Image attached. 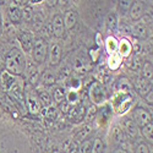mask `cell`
<instances>
[{"instance_id": "obj_1", "label": "cell", "mask_w": 153, "mask_h": 153, "mask_svg": "<svg viewBox=\"0 0 153 153\" xmlns=\"http://www.w3.org/2000/svg\"><path fill=\"white\" fill-rule=\"evenodd\" d=\"M5 68L10 75H21L26 69V59L17 48L11 49L5 58Z\"/></svg>"}, {"instance_id": "obj_2", "label": "cell", "mask_w": 153, "mask_h": 153, "mask_svg": "<svg viewBox=\"0 0 153 153\" xmlns=\"http://www.w3.org/2000/svg\"><path fill=\"white\" fill-rule=\"evenodd\" d=\"M32 53H33L34 61H37L38 64H42L45 61V58L48 55V44L43 38H37V39H34Z\"/></svg>"}, {"instance_id": "obj_3", "label": "cell", "mask_w": 153, "mask_h": 153, "mask_svg": "<svg viewBox=\"0 0 153 153\" xmlns=\"http://www.w3.org/2000/svg\"><path fill=\"white\" fill-rule=\"evenodd\" d=\"M132 121L138 126V127H143L146 126L147 124L152 123V117L151 114L143 109V108H135L134 111H132Z\"/></svg>"}, {"instance_id": "obj_4", "label": "cell", "mask_w": 153, "mask_h": 153, "mask_svg": "<svg viewBox=\"0 0 153 153\" xmlns=\"http://www.w3.org/2000/svg\"><path fill=\"white\" fill-rule=\"evenodd\" d=\"M90 94H91V99H92L93 103H96V104L104 103V100H105V91H104V88L102 87V85L99 82H94L91 86Z\"/></svg>"}, {"instance_id": "obj_5", "label": "cell", "mask_w": 153, "mask_h": 153, "mask_svg": "<svg viewBox=\"0 0 153 153\" xmlns=\"http://www.w3.org/2000/svg\"><path fill=\"white\" fill-rule=\"evenodd\" d=\"M49 54V65L50 66H56L61 60V47L58 43H54L50 49H48Z\"/></svg>"}, {"instance_id": "obj_6", "label": "cell", "mask_w": 153, "mask_h": 153, "mask_svg": "<svg viewBox=\"0 0 153 153\" xmlns=\"http://www.w3.org/2000/svg\"><path fill=\"white\" fill-rule=\"evenodd\" d=\"M26 103H27V107H28V110L31 114H38L41 111V103H39V99L38 97L32 93V92H27L26 94Z\"/></svg>"}, {"instance_id": "obj_7", "label": "cell", "mask_w": 153, "mask_h": 153, "mask_svg": "<svg viewBox=\"0 0 153 153\" xmlns=\"http://www.w3.org/2000/svg\"><path fill=\"white\" fill-rule=\"evenodd\" d=\"M19 42L22 47V49L25 50L26 53H31L32 52V48H33V36L28 32H22L19 34Z\"/></svg>"}, {"instance_id": "obj_8", "label": "cell", "mask_w": 153, "mask_h": 153, "mask_svg": "<svg viewBox=\"0 0 153 153\" xmlns=\"http://www.w3.org/2000/svg\"><path fill=\"white\" fill-rule=\"evenodd\" d=\"M130 17L136 21V20H140L146 12V5L143 1H132V6L130 9Z\"/></svg>"}, {"instance_id": "obj_9", "label": "cell", "mask_w": 153, "mask_h": 153, "mask_svg": "<svg viewBox=\"0 0 153 153\" xmlns=\"http://www.w3.org/2000/svg\"><path fill=\"white\" fill-rule=\"evenodd\" d=\"M124 135H126L129 138H131V140H136L137 137H138V135H140V130H138V126L132 121V120H130V119H127L126 121H125V124H124Z\"/></svg>"}, {"instance_id": "obj_10", "label": "cell", "mask_w": 153, "mask_h": 153, "mask_svg": "<svg viewBox=\"0 0 153 153\" xmlns=\"http://www.w3.org/2000/svg\"><path fill=\"white\" fill-rule=\"evenodd\" d=\"M52 27H53V33L55 37L61 38L64 36V32H65V27H64V20L61 15H55L53 17L52 21Z\"/></svg>"}, {"instance_id": "obj_11", "label": "cell", "mask_w": 153, "mask_h": 153, "mask_svg": "<svg viewBox=\"0 0 153 153\" xmlns=\"http://www.w3.org/2000/svg\"><path fill=\"white\" fill-rule=\"evenodd\" d=\"M135 90L140 96L145 97L149 91H152V82H149L142 77V79L137 80V82L135 83Z\"/></svg>"}, {"instance_id": "obj_12", "label": "cell", "mask_w": 153, "mask_h": 153, "mask_svg": "<svg viewBox=\"0 0 153 153\" xmlns=\"http://www.w3.org/2000/svg\"><path fill=\"white\" fill-rule=\"evenodd\" d=\"M64 27L65 30H71L76 22H77V12L75 10H68L65 12V15H64Z\"/></svg>"}, {"instance_id": "obj_13", "label": "cell", "mask_w": 153, "mask_h": 153, "mask_svg": "<svg viewBox=\"0 0 153 153\" xmlns=\"http://www.w3.org/2000/svg\"><path fill=\"white\" fill-rule=\"evenodd\" d=\"M115 88L119 92H121V93H127V94H129V92L132 91V83L127 80L126 77H121V79H119L117 81Z\"/></svg>"}, {"instance_id": "obj_14", "label": "cell", "mask_w": 153, "mask_h": 153, "mask_svg": "<svg viewBox=\"0 0 153 153\" xmlns=\"http://www.w3.org/2000/svg\"><path fill=\"white\" fill-rule=\"evenodd\" d=\"M118 49H119V55L120 56H129L132 52V45L131 43L127 41V39H121L119 45H118Z\"/></svg>"}, {"instance_id": "obj_15", "label": "cell", "mask_w": 153, "mask_h": 153, "mask_svg": "<svg viewBox=\"0 0 153 153\" xmlns=\"http://www.w3.org/2000/svg\"><path fill=\"white\" fill-rule=\"evenodd\" d=\"M9 19L14 22V23H19L21 20H22V16H21V9L15 4H12L10 7H9Z\"/></svg>"}, {"instance_id": "obj_16", "label": "cell", "mask_w": 153, "mask_h": 153, "mask_svg": "<svg viewBox=\"0 0 153 153\" xmlns=\"http://www.w3.org/2000/svg\"><path fill=\"white\" fill-rule=\"evenodd\" d=\"M132 32L136 37H138L140 39H146L148 37V28L146 27L145 23H137L132 28Z\"/></svg>"}, {"instance_id": "obj_17", "label": "cell", "mask_w": 153, "mask_h": 153, "mask_svg": "<svg viewBox=\"0 0 153 153\" xmlns=\"http://www.w3.org/2000/svg\"><path fill=\"white\" fill-rule=\"evenodd\" d=\"M120 65H121V56L118 53L111 54L109 56V59H108V66H109V69L111 71H115V70H118L120 68Z\"/></svg>"}, {"instance_id": "obj_18", "label": "cell", "mask_w": 153, "mask_h": 153, "mask_svg": "<svg viewBox=\"0 0 153 153\" xmlns=\"http://www.w3.org/2000/svg\"><path fill=\"white\" fill-rule=\"evenodd\" d=\"M41 80L44 86H53L56 82V76L50 70H45L43 72V75L41 76Z\"/></svg>"}, {"instance_id": "obj_19", "label": "cell", "mask_w": 153, "mask_h": 153, "mask_svg": "<svg viewBox=\"0 0 153 153\" xmlns=\"http://www.w3.org/2000/svg\"><path fill=\"white\" fill-rule=\"evenodd\" d=\"M111 137H113V140H114V142H115V143H123L124 142V138H125L123 127L119 126V125L114 126V129L111 131Z\"/></svg>"}, {"instance_id": "obj_20", "label": "cell", "mask_w": 153, "mask_h": 153, "mask_svg": "<svg viewBox=\"0 0 153 153\" xmlns=\"http://www.w3.org/2000/svg\"><path fill=\"white\" fill-rule=\"evenodd\" d=\"M37 97H38V99H39V103H41L42 107L48 108V107L52 105V97L49 96L48 92H45V91H39V92H38V96H37Z\"/></svg>"}, {"instance_id": "obj_21", "label": "cell", "mask_w": 153, "mask_h": 153, "mask_svg": "<svg viewBox=\"0 0 153 153\" xmlns=\"http://www.w3.org/2000/svg\"><path fill=\"white\" fill-rule=\"evenodd\" d=\"M62 149L65 153H77L79 152V143L75 140H70L66 141L62 146Z\"/></svg>"}, {"instance_id": "obj_22", "label": "cell", "mask_w": 153, "mask_h": 153, "mask_svg": "<svg viewBox=\"0 0 153 153\" xmlns=\"http://www.w3.org/2000/svg\"><path fill=\"white\" fill-rule=\"evenodd\" d=\"M118 45H119V42L117 41L115 37H108V39L105 42V48L110 53V54H114L118 50Z\"/></svg>"}, {"instance_id": "obj_23", "label": "cell", "mask_w": 153, "mask_h": 153, "mask_svg": "<svg viewBox=\"0 0 153 153\" xmlns=\"http://www.w3.org/2000/svg\"><path fill=\"white\" fill-rule=\"evenodd\" d=\"M71 76V69L69 66H64L59 70V74H58V77H56V81H68Z\"/></svg>"}, {"instance_id": "obj_24", "label": "cell", "mask_w": 153, "mask_h": 153, "mask_svg": "<svg viewBox=\"0 0 153 153\" xmlns=\"http://www.w3.org/2000/svg\"><path fill=\"white\" fill-rule=\"evenodd\" d=\"M71 114H72L75 121H81L86 115V108L85 107H77V108L74 107V109L71 110Z\"/></svg>"}, {"instance_id": "obj_25", "label": "cell", "mask_w": 153, "mask_h": 153, "mask_svg": "<svg viewBox=\"0 0 153 153\" xmlns=\"http://www.w3.org/2000/svg\"><path fill=\"white\" fill-rule=\"evenodd\" d=\"M90 134H91V127L90 126H85L81 131H79L77 134H76L75 141L76 142H77V141H86L87 137L90 136Z\"/></svg>"}, {"instance_id": "obj_26", "label": "cell", "mask_w": 153, "mask_h": 153, "mask_svg": "<svg viewBox=\"0 0 153 153\" xmlns=\"http://www.w3.org/2000/svg\"><path fill=\"white\" fill-rule=\"evenodd\" d=\"M104 152V142L100 138H96L92 142L91 153H103Z\"/></svg>"}, {"instance_id": "obj_27", "label": "cell", "mask_w": 153, "mask_h": 153, "mask_svg": "<svg viewBox=\"0 0 153 153\" xmlns=\"http://www.w3.org/2000/svg\"><path fill=\"white\" fill-rule=\"evenodd\" d=\"M127 65H129V68L131 70L138 71V70L142 69V59L140 56H137V55H135V56H132V59L130 60V62L127 64Z\"/></svg>"}, {"instance_id": "obj_28", "label": "cell", "mask_w": 153, "mask_h": 153, "mask_svg": "<svg viewBox=\"0 0 153 153\" xmlns=\"http://www.w3.org/2000/svg\"><path fill=\"white\" fill-rule=\"evenodd\" d=\"M107 27L111 31H115L118 28V20L115 14H109L107 17Z\"/></svg>"}, {"instance_id": "obj_29", "label": "cell", "mask_w": 153, "mask_h": 153, "mask_svg": "<svg viewBox=\"0 0 153 153\" xmlns=\"http://www.w3.org/2000/svg\"><path fill=\"white\" fill-rule=\"evenodd\" d=\"M110 108L109 107H103L102 108V111L99 113V118H98V120L102 123V124H105V123H108V120H109V118H110Z\"/></svg>"}, {"instance_id": "obj_30", "label": "cell", "mask_w": 153, "mask_h": 153, "mask_svg": "<svg viewBox=\"0 0 153 153\" xmlns=\"http://www.w3.org/2000/svg\"><path fill=\"white\" fill-rule=\"evenodd\" d=\"M21 16L25 21H31L33 19V10L31 6L26 5V6H23L21 9Z\"/></svg>"}, {"instance_id": "obj_31", "label": "cell", "mask_w": 153, "mask_h": 153, "mask_svg": "<svg viewBox=\"0 0 153 153\" xmlns=\"http://www.w3.org/2000/svg\"><path fill=\"white\" fill-rule=\"evenodd\" d=\"M53 98L56 103H61V102H64V99H65V91L60 87H56L53 92Z\"/></svg>"}, {"instance_id": "obj_32", "label": "cell", "mask_w": 153, "mask_h": 153, "mask_svg": "<svg viewBox=\"0 0 153 153\" xmlns=\"http://www.w3.org/2000/svg\"><path fill=\"white\" fill-rule=\"evenodd\" d=\"M131 6H132L131 0H123V1H119V11L123 15H125L126 12H129Z\"/></svg>"}, {"instance_id": "obj_33", "label": "cell", "mask_w": 153, "mask_h": 153, "mask_svg": "<svg viewBox=\"0 0 153 153\" xmlns=\"http://www.w3.org/2000/svg\"><path fill=\"white\" fill-rule=\"evenodd\" d=\"M142 134L147 140L152 141V138H153V124L152 123H149L142 127Z\"/></svg>"}, {"instance_id": "obj_34", "label": "cell", "mask_w": 153, "mask_h": 153, "mask_svg": "<svg viewBox=\"0 0 153 153\" xmlns=\"http://www.w3.org/2000/svg\"><path fill=\"white\" fill-rule=\"evenodd\" d=\"M65 97H66V102H68L69 104H71V105L79 100V93H77V91H72V90H70L69 93L65 94Z\"/></svg>"}, {"instance_id": "obj_35", "label": "cell", "mask_w": 153, "mask_h": 153, "mask_svg": "<svg viewBox=\"0 0 153 153\" xmlns=\"http://www.w3.org/2000/svg\"><path fill=\"white\" fill-rule=\"evenodd\" d=\"M91 147H92V141L86 140L82 142L81 146H79V152L77 153H91Z\"/></svg>"}, {"instance_id": "obj_36", "label": "cell", "mask_w": 153, "mask_h": 153, "mask_svg": "<svg viewBox=\"0 0 153 153\" xmlns=\"http://www.w3.org/2000/svg\"><path fill=\"white\" fill-rule=\"evenodd\" d=\"M142 77L147 81L152 80V66H151V64H146V65L142 68Z\"/></svg>"}, {"instance_id": "obj_37", "label": "cell", "mask_w": 153, "mask_h": 153, "mask_svg": "<svg viewBox=\"0 0 153 153\" xmlns=\"http://www.w3.org/2000/svg\"><path fill=\"white\" fill-rule=\"evenodd\" d=\"M38 79H39V74H38L37 69L36 68H31V70L28 72V80H30V82L33 83V85H36L37 81H38Z\"/></svg>"}, {"instance_id": "obj_38", "label": "cell", "mask_w": 153, "mask_h": 153, "mask_svg": "<svg viewBox=\"0 0 153 153\" xmlns=\"http://www.w3.org/2000/svg\"><path fill=\"white\" fill-rule=\"evenodd\" d=\"M45 115H47V118L48 119H50V120H53V119H55L56 118V109L54 108V107H48V109H47V111H45Z\"/></svg>"}, {"instance_id": "obj_39", "label": "cell", "mask_w": 153, "mask_h": 153, "mask_svg": "<svg viewBox=\"0 0 153 153\" xmlns=\"http://www.w3.org/2000/svg\"><path fill=\"white\" fill-rule=\"evenodd\" d=\"M135 153H149L148 146L146 143H138L135 148Z\"/></svg>"}, {"instance_id": "obj_40", "label": "cell", "mask_w": 153, "mask_h": 153, "mask_svg": "<svg viewBox=\"0 0 153 153\" xmlns=\"http://www.w3.org/2000/svg\"><path fill=\"white\" fill-rule=\"evenodd\" d=\"M145 98H146V102H147V103L148 104H151L152 105V99H153V92L152 91H149L146 96H145Z\"/></svg>"}, {"instance_id": "obj_41", "label": "cell", "mask_w": 153, "mask_h": 153, "mask_svg": "<svg viewBox=\"0 0 153 153\" xmlns=\"http://www.w3.org/2000/svg\"><path fill=\"white\" fill-rule=\"evenodd\" d=\"M114 153H127V151L126 149H124V148H118Z\"/></svg>"}, {"instance_id": "obj_42", "label": "cell", "mask_w": 153, "mask_h": 153, "mask_svg": "<svg viewBox=\"0 0 153 153\" xmlns=\"http://www.w3.org/2000/svg\"><path fill=\"white\" fill-rule=\"evenodd\" d=\"M52 153H61V152H59V151H53Z\"/></svg>"}]
</instances>
